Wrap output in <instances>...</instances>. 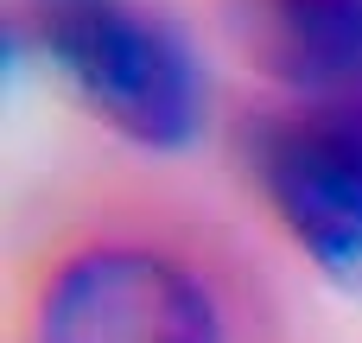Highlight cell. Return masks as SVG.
Here are the masks:
<instances>
[{
    "label": "cell",
    "mask_w": 362,
    "mask_h": 343,
    "mask_svg": "<svg viewBox=\"0 0 362 343\" xmlns=\"http://www.w3.org/2000/svg\"><path fill=\"white\" fill-rule=\"evenodd\" d=\"M32 38L70 95L134 146H185L204 121V76L185 38L134 0H32Z\"/></svg>",
    "instance_id": "cell-1"
},
{
    "label": "cell",
    "mask_w": 362,
    "mask_h": 343,
    "mask_svg": "<svg viewBox=\"0 0 362 343\" xmlns=\"http://www.w3.org/2000/svg\"><path fill=\"white\" fill-rule=\"evenodd\" d=\"M32 343H223V318L185 261L134 242H95L45 280Z\"/></svg>",
    "instance_id": "cell-2"
},
{
    "label": "cell",
    "mask_w": 362,
    "mask_h": 343,
    "mask_svg": "<svg viewBox=\"0 0 362 343\" xmlns=\"http://www.w3.org/2000/svg\"><path fill=\"white\" fill-rule=\"evenodd\" d=\"M248 159L261 172L267 204L312 255V267L331 286L362 293V185L305 134L299 115H274L248 127Z\"/></svg>",
    "instance_id": "cell-3"
},
{
    "label": "cell",
    "mask_w": 362,
    "mask_h": 343,
    "mask_svg": "<svg viewBox=\"0 0 362 343\" xmlns=\"http://www.w3.org/2000/svg\"><path fill=\"white\" fill-rule=\"evenodd\" d=\"M248 57L286 89L362 83V0H235Z\"/></svg>",
    "instance_id": "cell-4"
},
{
    "label": "cell",
    "mask_w": 362,
    "mask_h": 343,
    "mask_svg": "<svg viewBox=\"0 0 362 343\" xmlns=\"http://www.w3.org/2000/svg\"><path fill=\"white\" fill-rule=\"evenodd\" d=\"M356 89H362V83H356Z\"/></svg>",
    "instance_id": "cell-5"
}]
</instances>
